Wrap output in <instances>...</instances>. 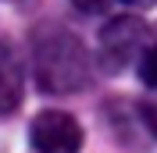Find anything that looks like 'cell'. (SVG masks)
<instances>
[{"instance_id": "6da1fadb", "label": "cell", "mask_w": 157, "mask_h": 153, "mask_svg": "<svg viewBox=\"0 0 157 153\" xmlns=\"http://www.w3.org/2000/svg\"><path fill=\"white\" fill-rule=\"evenodd\" d=\"M93 61L97 57H89L86 43L64 25H43L32 36V78L43 93L71 96L89 89Z\"/></svg>"}, {"instance_id": "7a4b0ae2", "label": "cell", "mask_w": 157, "mask_h": 153, "mask_svg": "<svg viewBox=\"0 0 157 153\" xmlns=\"http://www.w3.org/2000/svg\"><path fill=\"white\" fill-rule=\"evenodd\" d=\"M147 43H150L147 21L136 14H118L97 36V68L104 75H121L132 61L143 57Z\"/></svg>"}, {"instance_id": "3957f363", "label": "cell", "mask_w": 157, "mask_h": 153, "mask_svg": "<svg viewBox=\"0 0 157 153\" xmlns=\"http://www.w3.org/2000/svg\"><path fill=\"white\" fill-rule=\"evenodd\" d=\"M36 153H82V125L64 110H39L29 125Z\"/></svg>"}, {"instance_id": "277c9868", "label": "cell", "mask_w": 157, "mask_h": 153, "mask_svg": "<svg viewBox=\"0 0 157 153\" xmlns=\"http://www.w3.org/2000/svg\"><path fill=\"white\" fill-rule=\"evenodd\" d=\"M21 93H25V64L14 43L0 39V118L18 110Z\"/></svg>"}, {"instance_id": "5b68a950", "label": "cell", "mask_w": 157, "mask_h": 153, "mask_svg": "<svg viewBox=\"0 0 157 153\" xmlns=\"http://www.w3.org/2000/svg\"><path fill=\"white\" fill-rule=\"evenodd\" d=\"M139 82L147 89H157V32L150 36L143 57H139Z\"/></svg>"}, {"instance_id": "8992f818", "label": "cell", "mask_w": 157, "mask_h": 153, "mask_svg": "<svg viewBox=\"0 0 157 153\" xmlns=\"http://www.w3.org/2000/svg\"><path fill=\"white\" fill-rule=\"evenodd\" d=\"M136 114H139V121L147 125V132L157 139V89H150V96L136 107Z\"/></svg>"}, {"instance_id": "52a82bcc", "label": "cell", "mask_w": 157, "mask_h": 153, "mask_svg": "<svg viewBox=\"0 0 157 153\" xmlns=\"http://www.w3.org/2000/svg\"><path fill=\"white\" fill-rule=\"evenodd\" d=\"M82 14H104V11L111 7V0H71Z\"/></svg>"}, {"instance_id": "ba28073f", "label": "cell", "mask_w": 157, "mask_h": 153, "mask_svg": "<svg viewBox=\"0 0 157 153\" xmlns=\"http://www.w3.org/2000/svg\"><path fill=\"white\" fill-rule=\"evenodd\" d=\"M121 4H139V7H147V4H154V0H121Z\"/></svg>"}]
</instances>
